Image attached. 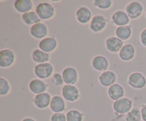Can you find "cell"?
<instances>
[{
	"mask_svg": "<svg viewBox=\"0 0 146 121\" xmlns=\"http://www.w3.org/2000/svg\"><path fill=\"white\" fill-rule=\"evenodd\" d=\"M35 11L41 20H50L55 16V8L51 3L48 1L40 2L36 5Z\"/></svg>",
	"mask_w": 146,
	"mask_h": 121,
	"instance_id": "1",
	"label": "cell"
},
{
	"mask_svg": "<svg viewBox=\"0 0 146 121\" xmlns=\"http://www.w3.org/2000/svg\"><path fill=\"white\" fill-rule=\"evenodd\" d=\"M61 95L64 99L68 102H76L81 98V93L75 85L65 84L61 88Z\"/></svg>",
	"mask_w": 146,
	"mask_h": 121,
	"instance_id": "2",
	"label": "cell"
},
{
	"mask_svg": "<svg viewBox=\"0 0 146 121\" xmlns=\"http://www.w3.org/2000/svg\"><path fill=\"white\" fill-rule=\"evenodd\" d=\"M54 68L52 64L49 62L44 63L37 64L34 67V72L36 76L41 80L47 79L52 76Z\"/></svg>",
	"mask_w": 146,
	"mask_h": 121,
	"instance_id": "3",
	"label": "cell"
},
{
	"mask_svg": "<svg viewBox=\"0 0 146 121\" xmlns=\"http://www.w3.org/2000/svg\"><path fill=\"white\" fill-rule=\"evenodd\" d=\"M133 108V101L127 97H123L119 100L114 101L113 109L119 115H126Z\"/></svg>",
	"mask_w": 146,
	"mask_h": 121,
	"instance_id": "4",
	"label": "cell"
},
{
	"mask_svg": "<svg viewBox=\"0 0 146 121\" xmlns=\"http://www.w3.org/2000/svg\"><path fill=\"white\" fill-rule=\"evenodd\" d=\"M144 7L141 2L138 1H133L128 3L125 7V11L131 19H137L143 13Z\"/></svg>",
	"mask_w": 146,
	"mask_h": 121,
	"instance_id": "5",
	"label": "cell"
},
{
	"mask_svg": "<svg viewBox=\"0 0 146 121\" xmlns=\"http://www.w3.org/2000/svg\"><path fill=\"white\" fill-rule=\"evenodd\" d=\"M108 19L102 14H96L94 16L89 23V28L92 32L100 33L104 31L107 26Z\"/></svg>",
	"mask_w": 146,
	"mask_h": 121,
	"instance_id": "6",
	"label": "cell"
},
{
	"mask_svg": "<svg viewBox=\"0 0 146 121\" xmlns=\"http://www.w3.org/2000/svg\"><path fill=\"white\" fill-rule=\"evenodd\" d=\"M128 83L134 89H143L146 85V78L140 72H133L128 78Z\"/></svg>",
	"mask_w": 146,
	"mask_h": 121,
	"instance_id": "7",
	"label": "cell"
},
{
	"mask_svg": "<svg viewBox=\"0 0 146 121\" xmlns=\"http://www.w3.org/2000/svg\"><path fill=\"white\" fill-rule=\"evenodd\" d=\"M16 61L14 51L9 48H4L0 51V66L2 68L11 67Z\"/></svg>",
	"mask_w": 146,
	"mask_h": 121,
	"instance_id": "8",
	"label": "cell"
},
{
	"mask_svg": "<svg viewBox=\"0 0 146 121\" xmlns=\"http://www.w3.org/2000/svg\"><path fill=\"white\" fill-rule=\"evenodd\" d=\"M29 33L33 38L42 40L48 36V28L44 23L40 22L30 27Z\"/></svg>",
	"mask_w": 146,
	"mask_h": 121,
	"instance_id": "9",
	"label": "cell"
},
{
	"mask_svg": "<svg viewBox=\"0 0 146 121\" xmlns=\"http://www.w3.org/2000/svg\"><path fill=\"white\" fill-rule=\"evenodd\" d=\"M38 48L47 54L53 53L58 46V41L54 36H47L38 43Z\"/></svg>",
	"mask_w": 146,
	"mask_h": 121,
	"instance_id": "10",
	"label": "cell"
},
{
	"mask_svg": "<svg viewBox=\"0 0 146 121\" xmlns=\"http://www.w3.org/2000/svg\"><path fill=\"white\" fill-rule=\"evenodd\" d=\"M62 76L64 83L67 85H75L78 81V73L75 68L67 66L63 70Z\"/></svg>",
	"mask_w": 146,
	"mask_h": 121,
	"instance_id": "11",
	"label": "cell"
},
{
	"mask_svg": "<svg viewBox=\"0 0 146 121\" xmlns=\"http://www.w3.org/2000/svg\"><path fill=\"white\" fill-rule=\"evenodd\" d=\"M91 66L98 72H105L109 68V61L103 55H97L91 60Z\"/></svg>",
	"mask_w": 146,
	"mask_h": 121,
	"instance_id": "12",
	"label": "cell"
},
{
	"mask_svg": "<svg viewBox=\"0 0 146 121\" xmlns=\"http://www.w3.org/2000/svg\"><path fill=\"white\" fill-rule=\"evenodd\" d=\"M111 21L113 25L118 26L129 25L131 19L124 10H118L111 15Z\"/></svg>",
	"mask_w": 146,
	"mask_h": 121,
	"instance_id": "13",
	"label": "cell"
},
{
	"mask_svg": "<svg viewBox=\"0 0 146 121\" xmlns=\"http://www.w3.org/2000/svg\"><path fill=\"white\" fill-rule=\"evenodd\" d=\"M93 18L91 10L86 6H82L78 8L76 11V19L77 21L81 24H87L91 22Z\"/></svg>",
	"mask_w": 146,
	"mask_h": 121,
	"instance_id": "14",
	"label": "cell"
},
{
	"mask_svg": "<svg viewBox=\"0 0 146 121\" xmlns=\"http://www.w3.org/2000/svg\"><path fill=\"white\" fill-rule=\"evenodd\" d=\"M123 41L115 36H108L105 41V46L106 49L111 53H119L123 46Z\"/></svg>",
	"mask_w": 146,
	"mask_h": 121,
	"instance_id": "15",
	"label": "cell"
},
{
	"mask_svg": "<svg viewBox=\"0 0 146 121\" xmlns=\"http://www.w3.org/2000/svg\"><path fill=\"white\" fill-rule=\"evenodd\" d=\"M51 95L48 93L45 92L43 93L35 95L32 101L34 105L38 109H45L49 107L51 101Z\"/></svg>",
	"mask_w": 146,
	"mask_h": 121,
	"instance_id": "16",
	"label": "cell"
},
{
	"mask_svg": "<svg viewBox=\"0 0 146 121\" xmlns=\"http://www.w3.org/2000/svg\"><path fill=\"white\" fill-rule=\"evenodd\" d=\"M48 88V84L39 78H34L29 83V89L35 95L46 92Z\"/></svg>",
	"mask_w": 146,
	"mask_h": 121,
	"instance_id": "17",
	"label": "cell"
},
{
	"mask_svg": "<svg viewBox=\"0 0 146 121\" xmlns=\"http://www.w3.org/2000/svg\"><path fill=\"white\" fill-rule=\"evenodd\" d=\"M135 56V48L133 44L127 43L123 45L120 52L118 57L123 61H132Z\"/></svg>",
	"mask_w": 146,
	"mask_h": 121,
	"instance_id": "18",
	"label": "cell"
},
{
	"mask_svg": "<svg viewBox=\"0 0 146 121\" xmlns=\"http://www.w3.org/2000/svg\"><path fill=\"white\" fill-rule=\"evenodd\" d=\"M65 100L62 96L58 95H55L52 96L50 103L49 108L54 113L57 112H64L66 110Z\"/></svg>",
	"mask_w": 146,
	"mask_h": 121,
	"instance_id": "19",
	"label": "cell"
},
{
	"mask_svg": "<svg viewBox=\"0 0 146 121\" xmlns=\"http://www.w3.org/2000/svg\"><path fill=\"white\" fill-rule=\"evenodd\" d=\"M116 74L112 71H106L101 73L98 77V81L100 84L104 87H110L111 85L116 83Z\"/></svg>",
	"mask_w": 146,
	"mask_h": 121,
	"instance_id": "20",
	"label": "cell"
},
{
	"mask_svg": "<svg viewBox=\"0 0 146 121\" xmlns=\"http://www.w3.org/2000/svg\"><path fill=\"white\" fill-rule=\"evenodd\" d=\"M108 95L112 101H117L123 98L125 95V90L123 87L118 83H115L108 88Z\"/></svg>",
	"mask_w": 146,
	"mask_h": 121,
	"instance_id": "21",
	"label": "cell"
},
{
	"mask_svg": "<svg viewBox=\"0 0 146 121\" xmlns=\"http://www.w3.org/2000/svg\"><path fill=\"white\" fill-rule=\"evenodd\" d=\"M14 9L20 14H25L32 11L34 2L31 0H17L14 4Z\"/></svg>",
	"mask_w": 146,
	"mask_h": 121,
	"instance_id": "22",
	"label": "cell"
},
{
	"mask_svg": "<svg viewBox=\"0 0 146 121\" xmlns=\"http://www.w3.org/2000/svg\"><path fill=\"white\" fill-rule=\"evenodd\" d=\"M132 27L130 25L117 27L115 31V36H117L118 38L122 40L123 41H127V40L129 39L131 37V36H132Z\"/></svg>",
	"mask_w": 146,
	"mask_h": 121,
	"instance_id": "23",
	"label": "cell"
},
{
	"mask_svg": "<svg viewBox=\"0 0 146 121\" xmlns=\"http://www.w3.org/2000/svg\"><path fill=\"white\" fill-rule=\"evenodd\" d=\"M21 20L24 24L28 26H32L33 25L41 22V19L37 15L35 11H31L29 12L25 13L21 16Z\"/></svg>",
	"mask_w": 146,
	"mask_h": 121,
	"instance_id": "24",
	"label": "cell"
},
{
	"mask_svg": "<svg viewBox=\"0 0 146 121\" xmlns=\"http://www.w3.org/2000/svg\"><path fill=\"white\" fill-rule=\"evenodd\" d=\"M31 58L33 61L36 63L37 64L44 63L49 61L50 54L44 52L39 48H36L31 54Z\"/></svg>",
	"mask_w": 146,
	"mask_h": 121,
	"instance_id": "25",
	"label": "cell"
},
{
	"mask_svg": "<svg viewBox=\"0 0 146 121\" xmlns=\"http://www.w3.org/2000/svg\"><path fill=\"white\" fill-rule=\"evenodd\" d=\"M125 121H141L142 117H141V109L137 107L133 108L125 115Z\"/></svg>",
	"mask_w": 146,
	"mask_h": 121,
	"instance_id": "26",
	"label": "cell"
},
{
	"mask_svg": "<svg viewBox=\"0 0 146 121\" xmlns=\"http://www.w3.org/2000/svg\"><path fill=\"white\" fill-rule=\"evenodd\" d=\"M84 115L76 109H71L66 112L67 121H83Z\"/></svg>",
	"mask_w": 146,
	"mask_h": 121,
	"instance_id": "27",
	"label": "cell"
},
{
	"mask_svg": "<svg viewBox=\"0 0 146 121\" xmlns=\"http://www.w3.org/2000/svg\"><path fill=\"white\" fill-rule=\"evenodd\" d=\"M11 91V85L3 77L0 78V95L1 96L7 95Z\"/></svg>",
	"mask_w": 146,
	"mask_h": 121,
	"instance_id": "28",
	"label": "cell"
},
{
	"mask_svg": "<svg viewBox=\"0 0 146 121\" xmlns=\"http://www.w3.org/2000/svg\"><path fill=\"white\" fill-rule=\"evenodd\" d=\"M112 0H94V5L101 10H108L113 6Z\"/></svg>",
	"mask_w": 146,
	"mask_h": 121,
	"instance_id": "29",
	"label": "cell"
},
{
	"mask_svg": "<svg viewBox=\"0 0 146 121\" xmlns=\"http://www.w3.org/2000/svg\"><path fill=\"white\" fill-rule=\"evenodd\" d=\"M51 83L56 86H61L64 83V79H63L62 73L59 72L54 73L51 78Z\"/></svg>",
	"mask_w": 146,
	"mask_h": 121,
	"instance_id": "30",
	"label": "cell"
},
{
	"mask_svg": "<svg viewBox=\"0 0 146 121\" xmlns=\"http://www.w3.org/2000/svg\"><path fill=\"white\" fill-rule=\"evenodd\" d=\"M50 121H67L66 114L64 112L53 113L50 118Z\"/></svg>",
	"mask_w": 146,
	"mask_h": 121,
	"instance_id": "31",
	"label": "cell"
},
{
	"mask_svg": "<svg viewBox=\"0 0 146 121\" xmlns=\"http://www.w3.org/2000/svg\"><path fill=\"white\" fill-rule=\"evenodd\" d=\"M140 41H141V44L143 46L146 47V28H144L140 34Z\"/></svg>",
	"mask_w": 146,
	"mask_h": 121,
	"instance_id": "32",
	"label": "cell"
},
{
	"mask_svg": "<svg viewBox=\"0 0 146 121\" xmlns=\"http://www.w3.org/2000/svg\"><path fill=\"white\" fill-rule=\"evenodd\" d=\"M141 112L142 120L143 121H146V104L142 105V107L141 108Z\"/></svg>",
	"mask_w": 146,
	"mask_h": 121,
	"instance_id": "33",
	"label": "cell"
},
{
	"mask_svg": "<svg viewBox=\"0 0 146 121\" xmlns=\"http://www.w3.org/2000/svg\"><path fill=\"white\" fill-rule=\"evenodd\" d=\"M21 121H36L34 118H31V117H26Z\"/></svg>",
	"mask_w": 146,
	"mask_h": 121,
	"instance_id": "34",
	"label": "cell"
},
{
	"mask_svg": "<svg viewBox=\"0 0 146 121\" xmlns=\"http://www.w3.org/2000/svg\"><path fill=\"white\" fill-rule=\"evenodd\" d=\"M145 18H146V13H145Z\"/></svg>",
	"mask_w": 146,
	"mask_h": 121,
	"instance_id": "35",
	"label": "cell"
}]
</instances>
